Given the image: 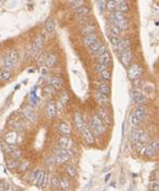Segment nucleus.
I'll return each mask as SVG.
<instances>
[{
    "instance_id": "0eeeda50",
    "label": "nucleus",
    "mask_w": 159,
    "mask_h": 191,
    "mask_svg": "<svg viewBox=\"0 0 159 191\" xmlns=\"http://www.w3.org/2000/svg\"><path fill=\"white\" fill-rule=\"evenodd\" d=\"M132 141H138L140 140L142 142L145 143L146 141V134L143 132L142 130H139V129H136L132 132Z\"/></svg>"
},
{
    "instance_id": "393cba45",
    "label": "nucleus",
    "mask_w": 159,
    "mask_h": 191,
    "mask_svg": "<svg viewBox=\"0 0 159 191\" xmlns=\"http://www.w3.org/2000/svg\"><path fill=\"white\" fill-rule=\"evenodd\" d=\"M95 39H97V36H95V34H92V33H91V34H87V35H85L84 38H83V44H84L86 47H89Z\"/></svg>"
},
{
    "instance_id": "473e14b6",
    "label": "nucleus",
    "mask_w": 159,
    "mask_h": 191,
    "mask_svg": "<svg viewBox=\"0 0 159 191\" xmlns=\"http://www.w3.org/2000/svg\"><path fill=\"white\" fill-rule=\"evenodd\" d=\"M66 172H67V174L70 176V177H74V176L77 175V170H75V168H74L73 166H71V164L67 166Z\"/></svg>"
},
{
    "instance_id": "58836bf2",
    "label": "nucleus",
    "mask_w": 159,
    "mask_h": 191,
    "mask_svg": "<svg viewBox=\"0 0 159 191\" xmlns=\"http://www.w3.org/2000/svg\"><path fill=\"white\" fill-rule=\"evenodd\" d=\"M106 51H107V48H106V46H103V45H102L100 48H99L98 50L95 51V54L97 56H100V55H102L103 53H105Z\"/></svg>"
},
{
    "instance_id": "8fccbe9b",
    "label": "nucleus",
    "mask_w": 159,
    "mask_h": 191,
    "mask_svg": "<svg viewBox=\"0 0 159 191\" xmlns=\"http://www.w3.org/2000/svg\"><path fill=\"white\" fill-rule=\"evenodd\" d=\"M112 1H115L118 5L121 4V3H123V2H125V0H112Z\"/></svg>"
},
{
    "instance_id": "de8ad7c7",
    "label": "nucleus",
    "mask_w": 159,
    "mask_h": 191,
    "mask_svg": "<svg viewBox=\"0 0 159 191\" xmlns=\"http://www.w3.org/2000/svg\"><path fill=\"white\" fill-rule=\"evenodd\" d=\"M151 189L152 190H157L159 191V184L158 183H153L151 185Z\"/></svg>"
},
{
    "instance_id": "6e6552de",
    "label": "nucleus",
    "mask_w": 159,
    "mask_h": 191,
    "mask_svg": "<svg viewBox=\"0 0 159 191\" xmlns=\"http://www.w3.org/2000/svg\"><path fill=\"white\" fill-rule=\"evenodd\" d=\"M98 117L103 121L104 124H111L112 119H111L110 115L105 111V108H100L98 111Z\"/></svg>"
},
{
    "instance_id": "4c0bfd02",
    "label": "nucleus",
    "mask_w": 159,
    "mask_h": 191,
    "mask_svg": "<svg viewBox=\"0 0 159 191\" xmlns=\"http://www.w3.org/2000/svg\"><path fill=\"white\" fill-rule=\"evenodd\" d=\"M134 142H135L134 146H135L136 151H137V152H141V151H142V149L144 148V142H142V141H140V140L134 141Z\"/></svg>"
},
{
    "instance_id": "c85d7f7f",
    "label": "nucleus",
    "mask_w": 159,
    "mask_h": 191,
    "mask_svg": "<svg viewBox=\"0 0 159 191\" xmlns=\"http://www.w3.org/2000/svg\"><path fill=\"white\" fill-rule=\"evenodd\" d=\"M74 12L77 16H86L89 13V10L86 6H79V8L74 9Z\"/></svg>"
},
{
    "instance_id": "49530a36",
    "label": "nucleus",
    "mask_w": 159,
    "mask_h": 191,
    "mask_svg": "<svg viewBox=\"0 0 159 191\" xmlns=\"http://www.w3.org/2000/svg\"><path fill=\"white\" fill-rule=\"evenodd\" d=\"M46 60H47V56H46L45 54H42V55H40L38 63H39L40 65H42V64H46Z\"/></svg>"
},
{
    "instance_id": "a211bd4d",
    "label": "nucleus",
    "mask_w": 159,
    "mask_h": 191,
    "mask_svg": "<svg viewBox=\"0 0 159 191\" xmlns=\"http://www.w3.org/2000/svg\"><path fill=\"white\" fill-rule=\"evenodd\" d=\"M132 98L134 101L138 104H144L146 102V98L143 95V93H141L139 90H134L132 93Z\"/></svg>"
},
{
    "instance_id": "20e7f679",
    "label": "nucleus",
    "mask_w": 159,
    "mask_h": 191,
    "mask_svg": "<svg viewBox=\"0 0 159 191\" xmlns=\"http://www.w3.org/2000/svg\"><path fill=\"white\" fill-rule=\"evenodd\" d=\"M128 78L130 80H136L140 77L142 73V67L139 64H132L128 68Z\"/></svg>"
},
{
    "instance_id": "b1692460",
    "label": "nucleus",
    "mask_w": 159,
    "mask_h": 191,
    "mask_svg": "<svg viewBox=\"0 0 159 191\" xmlns=\"http://www.w3.org/2000/svg\"><path fill=\"white\" fill-rule=\"evenodd\" d=\"M98 62L99 64H103V65H108L110 63V55L109 53L106 51L105 53H103L102 55L98 56Z\"/></svg>"
},
{
    "instance_id": "7c9ffc66",
    "label": "nucleus",
    "mask_w": 159,
    "mask_h": 191,
    "mask_svg": "<svg viewBox=\"0 0 159 191\" xmlns=\"http://www.w3.org/2000/svg\"><path fill=\"white\" fill-rule=\"evenodd\" d=\"M11 77H12V74L8 69H4V70L0 71V81H9Z\"/></svg>"
},
{
    "instance_id": "09e8293b",
    "label": "nucleus",
    "mask_w": 159,
    "mask_h": 191,
    "mask_svg": "<svg viewBox=\"0 0 159 191\" xmlns=\"http://www.w3.org/2000/svg\"><path fill=\"white\" fill-rule=\"evenodd\" d=\"M42 75H45V74H47L48 73V69H47V67H42Z\"/></svg>"
},
{
    "instance_id": "6ab92c4d",
    "label": "nucleus",
    "mask_w": 159,
    "mask_h": 191,
    "mask_svg": "<svg viewBox=\"0 0 159 191\" xmlns=\"http://www.w3.org/2000/svg\"><path fill=\"white\" fill-rule=\"evenodd\" d=\"M58 131H59V133L64 136H69L70 135V133H71L70 125H69L67 122H62L61 124L58 125Z\"/></svg>"
},
{
    "instance_id": "e433bc0d",
    "label": "nucleus",
    "mask_w": 159,
    "mask_h": 191,
    "mask_svg": "<svg viewBox=\"0 0 159 191\" xmlns=\"http://www.w3.org/2000/svg\"><path fill=\"white\" fill-rule=\"evenodd\" d=\"M109 38H110V42L114 46H117L120 42V40H121V39H120L119 35H115V34H111Z\"/></svg>"
},
{
    "instance_id": "f03ea898",
    "label": "nucleus",
    "mask_w": 159,
    "mask_h": 191,
    "mask_svg": "<svg viewBox=\"0 0 159 191\" xmlns=\"http://www.w3.org/2000/svg\"><path fill=\"white\" fill-rule=\"evenodd\" d=\"M55 152V157H54V160L57 164H65L67 160H69V158L71 157L72 153L69 151V149H63L59 146V149H55L54 150Z\"/></svg>"
},
{
    "instance_id": "39448f33",
    "label": "nucleus",
    "mask_w": 159,
    "mask_h": 191,
    "mask_svg": "<svg viewBox=\"0 0 159 191\" xmlns=\"http://www.w3.org/2000/svg\"><path fill=\"white\" fill-rule=\"evenodd\" d=\"M144 118V109L143 107H138L132 116V125H138Z\"/></svg>"
},
{
    "instance_id": "2f4dec72",
    "label": "nucleus",
    "mask_w": 159,
    "mask_h": 191,
    "mask_svg": "<svg viewBox=\"0 0 159 191\" xmlns=\"http://www.w3.org/2000/svg\"><path fill=\"white\" fill-rule=\"evenodd\" d=\"M93 31H95V27H93L92 24H86V26H84V28H83V30H82L83 34H85V35L91 34Z\"/></svg>"
},
{
    "instance_id": "f257e3e1",
    "label": "nucleus",
    "mask_w": 159,
    "mask_h": 191,
    "mask_svg": "<svg viewBox=\"0 0 159 191\" xmlns=\"http://www.w3.org/2000/svg\"><path fill=\"white\" fill-rule=\"evenodd\" d=\"M105 124L98 116H95L91 118V120H90V131L91 132L95 133L97 136H100L105 133Z\"/></svg>"
},
{
    "instance_id": "c756f323",
    "label": "nucleus",
    "mask_w": 159,
    "mask_h": 191,
    "mask_svg": "<svg viewBox=\"0 0 159 191\" xmlns=\"http://www.w3.org/2000/svg\"><path fill=\"white\" fill-rule=\"evenodd\" d=\"M69 100V95L67 93H64L63 95H62L61 99H59V101H58V108H62V107H64V106L66 105L67 102H68Z\"/></svg>"
},
{
    "instance_id": "dca6fc26",
    "label": "nucleus",
    "mask_w": 159,
    "mask_h": 191,
    "mask_svg": "<svg viewBox=\"0 0 159 191\" xmlns=\"http://www.w3.org/2000/svg\"><path fill=\"white\" fill-rule=\"evenodd\" d=\"M24 115L30 122H35L37 119L35 111L32 108H30V107H26V108H24Z\"/></svg>"
},
{
    "instance_id": "79ce46f5",
    "label": "nucleus",
    "mask_w": 159,
    "mask_h": 191,
    "mask_svg": "<svg viewBox=\"0 0 159 191\" xmlns=\"http://www.w3.org/2000/svg\"><path fill=\"white\" fill-rule=\"evenodd\" d=\"M106 6H107V9H108V10L114 11L115 9H116L117 6H118V4H117V3L115 2V1H112V0H109L108 2H107V5H106Z\"/></svg>"
},
{
    "instance_id": "603ef678",
    "label": "nucleus",
    "mask_w": 159,
    "mask_h": 191,
    "mask_svg": "<svg viewBox=\"0 0 159 191\" xmlns=\"http://www.w3.org/2000/svg\"><path fill=\"white\" fill-rule=\"evenodd\" d=\"M67 1L71 3H75V2H79V1H83V0H67Z\"/></svg>"
},
{
    "instance_id": "a878e982",
    "label": "nucleus",
    "mask_w": 159,
    "mask_h": 191,
    "mask_svg": "<svg viewBox=\"0 0 159 191\" xmlns=\"http://www.w3.org/2000/svg\"><path fill=\"white\" fill-rule=\"evenodd\" d=\"M58 187L62 190H69L70 189V183H69V180L67 178L61 177L58 178Z\"/></svg>"
},
{
    "instance_id": "c03bdc74",
    "label": "nucleus",
    "mask_w": 159,
    "mask_h": 191,
    "mask_svg": "<svg viewBox=\"0 0 159 191\" xmlns=\"http://www.w3.org/2000/svg\"><path fill=\"white\" fill-rule=\"evenodd\" d=\"M111 31H112V34H115V35H120V33H121V30L114 24L111 26Z\"/></svg>"
},
{
    "instance_id": "7ed1b4c3",
    "label": "nucleus",
    "mask_w": 159,
    "mask_h": 191,
    "mask_svg": "<svg viewBox=\"0 0 159 191\" xmlns=\"http://www.w3.org/2000/svg\"><path fill=\"white\" fill-rule=\"evenodd\" d=\"M17 62H18V52L16 50H11L3 61V67L8 70H11L16 66Z\"/></svg>"
},
{
    "instance_id": "ea45409f",
    "label": "nucleus",
    "mask_w": 159,
    "mask_h": 191,
    "mask_svg": "<svg viewBox=\"0 0 159 191\" xmlns=\"http://www.w3.org/2000/svg\"><path fill=\"white\" fill-rule=\"evenodd\" d=\"M39 172H40V170H38V169L34 170V171L32 172V174H31V182L33 184H35V182H36V178H37V176H38V174H39Z\"/></svg>"
},
{
    "instance_id": "9d476101",
    "label": "nucleus",
    "mask_w": 159,
    "mask_h": 191,
    "mask_svg": "<svg viewBox=\"0 0 159 191\" xmlns=\"http://www.w3.org/2000/svg\"><path fill=\"white\" fill-rule=\"evenodd\" d=\"M81 133H82L85 142L87 143V144H92V143L95 142V138H93L92 132L90 131V129H88L87 126H85Z\"/></svg>"
},
{
    "instance_id": "c9c22d12",
    "label": "nucleus",
    "mask_w": 159,
    "mask_h": 191,
    "mask_svg": "<svg viewBox=\"0 0 159 191\" xmlns=\"http://www.w3.org/2000/svg\"><path fill=\"white\" fill-rule=\"evenodd\" d=\"M101 77H102L103 80H105V81H108V80H110V78H111V72L109 71L108 69H106V70L101 72Z\"/></svg>"
},
{
    "instance_id": "aec40b11",
    "label": "nucleus",
    "mask_w": 159,
    "mask_h": 191,
    "mask_svg": "<svg viewBox=\"0 0 159 191\" xmlns=\"http://www.w3.org/2000/svg\"><path fill=\"white\" fill-rule=\"evenodd\" d=\"M130 42L128 39H123V40H120V42L118 45L116 46L117 50L120 51V52H123V51L130 49Z\"/></svg>"
},
{
    "instance_id": "1a4fd4ad",
    "label": "nucleus",
    "mask_w": 159,
    "mask_h": 191,
    "mask_svg": "<svg viewBox=\"0 0 159 191\" xmlns=\"http://www.w3.org/2000/svg\"><path fill=\"white\" fill-rule=\"evenodd\" d=\"M120 58H121V62L124 66H130V62H132V50H130V49H127V50L121 52V57Z\"/></svg>"
},
{
    "instance_id": "3c124183",
    "label": "nucleus",
    "mask_w": 159,
    "mask_h": 191,
    "mask_svg": "<svg viewBox=\"0 0 159 191\" xmlns=\"http://www.w3.org/2000/svg\"><path fill=\"white\" fill-rule=\"evenodd\" d=\"M4 184L2 183V182H1V180H0V191L1 190H4Z\"/></svg>"
},
{
    "instance_id": "864d4df0",
    "label": "nucleus",
    "mask_w": 159,
    "mask_h": 191,
    "mask_svg": "<svg viewBox=\"0 0 159 191\" xmlns=\"http://www.w3.org/2000/svg\"><path fill=\"white\" fill-rule=\"evenodd\" d=\"M158 153H159V150H158Z\"/></svg>"
},
{
    "instance_id": "5701e85b",
    "label": "nucleus",
    "mask_w": 159,
    "mask_h": 191,
    "mask_svg": "<svg viewBox=\"0 0 159 191\" xmlns=\"http://www.w3.org/2000/svg\"><path fill=\"white\" fill-rule=\"evenodd\" d=\"M45 29L48 33L54 32V30H55V21L53 20L52 18H48L45 24Z\"/></svg>"
},
{
    "instance_id": "37998d69",
    "label": "nucleus",
    "mask_w": 159,
    "mask_h": 191,
    "mask_svg": "<svg viewBox=\"0 0 159 191\" xmlns=\"http://www.w3.org/2000/svg\"><path fill=\"white\" fill-rule=\"evenodd\" d=\"M118 6H119L120 12H122V13H126L127 11H128V6H127L126 2L121 3V4H119V5H118Z\"/></svg>"
},
{
    "instance_id": "f3484780",
    "label": "nucleus",
    "mask_w": 159,
    "mask_h": 191,
    "mask_svg": "<svg viewBox=\"0 0 159 191\" xmlns=\"http://www.w3.org/2000/svg\"><path fill=\"white\" fill-rule=\"evenodd\" d=\"M74 123H75V126H77V129L80 132H82L83 129L86 126L80 113H75V115H74Z\"/></svg>"
},
{
    "instance_id": "cd10ccee",
    "label": "nucleus",
    "mask_w": 159,
    "mask_h": 191,
    "mask_svg": "<svg viewBox=\"0 0 159 191\" xmlns=\"http://www.w3.org/2000/svg\"><path fill=\"white\" fill-rule=\"evenodd\" d=\"M17 139V136H16V133H8L6 136H5V142L9 143V144H14Z\"/></svg>"
},
{
    "instance_id": "4468645a",
    "label": "nucleus",
    "mask_w": 159,
    "mask_h": 191,
    "mask_svg": "<svg viewBox=\"0 0 159 191\" xmlns=\"http://www.w3.org/2000/svg\"><path fill=\"white\" fill-rule=\"evenodd\" d=\"M62 85H63V80H62V78L59 77V75H54V77L51 78V80H50V86L54 90L61 89Z\"/></svg>"
},
{
    "instance_id": "bb28decb",
    "label": "nucleus",
    "mask_w": 159,
    "mask_h": 191,
    "mask_svg": "<svg viewBox=\"0 0 159 191\" xmlns=\"http://www.w3.org/2000/svg\"><path fill=\"white\" fill-rule=\"evenodd\" d=\"M56 63H57V57H56L55 54H53V53H51V54H49V55L47 56V60H46V64H47V66H48V67H53Z\"/></svg>"
},
{
    "instance_id": "4be33fe9",
    "label": "nucleus",
    "mask_w": 159,
    "mask_h": 191,
    "mask_svg": "<svg viewBox=\"0 0 159 191\" xmlns=\"http://www.w3.org/2000/svg\"><path fill=\"white\" fill-rule=\"evenodd\" d=\"M112 24H116L121 31H124L128 28V21L126 19H120V20H112Z\"/></svg>"
},
{
    "instance_id": "412c9836",
    "label": "nucleus",
    "mask_w": 159,
    "mask_h": 191,
    "mask_svg": "<svg viewBox=\"0 0 159 191\" xmlns=\"http://www.w3.org/2000/svg\"><path fill=\"white\" fill-rule=\"evenodd\" d=\"M98 91L104 93L106 95H109L110 93V87H109L108 84H106L105 82L103 83H98Z\"/></svg>"
},
{
    "instance_id": "f704fd0d",
    "label": "nucleus",
    "mask_w": 159,
    "mask_h": 191,
    "mask_svg": "<svg viewBox=\"0 0 159 191\" xmlns=\"http://www.w3.org/2000/svg\"><path fill=\"white\" fill-rule=\"evenodd\" d=\"M19 167V162L17 159H13V160H10L8 162V168L9 169H16V168Z\"/></svg>"
},
{
    "instance_id": "423d86ee",
    "label": "nucleus",
    "mask_w": 159,
    "mask_h": 191,
    "mask_svg": "<svg viewBox=\"0 0 159 191\" xmlns=\"http://www.w3.org/2000/svg\"><path fill=\"white\" fill-rule=\"evenodd\" d=\"M158 150H159V140H155L150 143L145 148V155L148 157H152L158 152Z\"/></svg>"
},
{
    "instance_id": "2eb2a0df",
    "label": "nucleus",
    "mask_w": 159,
    "mask_h": 191,
    "mask_svg": "<svg viewBox=\"0 0 159 191\" xmlns=\"http://www.w3.org/2000/svg\"><path fill=\"white\" fill-rule=\"evenodd\" d=\"M58 144L63 149H70L72 146V140L68 136H62L58 139Z\"/></svg>"
},
{
    "instance_id": "72a5a7b5",
    "label": "nucleus",
    "mask_w": 159,
    "mask_h": 191,
    "mask_svg": "<svg viewBox=\"0 0 159 191\" xmlns=\"http://www.w3.org/2000/svg\"><path fill=\"white\" fill-rule=\"evenodd\" d=\"M101 42H100V40H98V39H95V42H92V44H91V45L89 46V49H90V51H91V52H93L95 53V51L98 50L99 48L101 47Z\"/></svg>"
},
{
    "instance_id": "ddd939ff",
    "label": "nucleus",
    "mask_w": 159,
    "mask_h": 191,
    "mask_svg": "<svg viewBox=\"0 0 159 191\" xmlns=\"http://www.w3.org/2000/svg\"><path fill=\"white\" fill-rule=\"evenodd\" d=\"M95 99L98 101V103L100 104L101 106H107L109 105V99H108V95H104V93H100V91H97L95 93Z\"/></svg>"
},
{
    "instance_id": "a19ab883",
    "label": "nucleus",
    "mask_w": 159,
    "mask_h": 191,
    "mask_svg": "<svg viewBox=\"0 0 159 191\" xmlns=\"http://www.w3.org/2000/svg\"><path fill=\"white\" fill-rule=\"evenodd\" d=\"M95 71H98V72H100V73H101L102 71H104V70H106V69H107V65L98 64V65H95Z\"/></svg>"
},
{
    "instance_id": "a18cd8bd",
    "label": "nucleus",
    "mask_w": 159,
    "mask_h": 191,
    "mask_svg": "<svg viewBox=\"0 0 159 191\" xmlns=\"http://www.w3.org/2000/svg\"><path fill=\"white\" fill-rule=\"evenodd\" d=\"M106 5H107V2H106L105 0H99V6L101 8V10L105 9Z\"/></svg>"
},
{
    "instance_id": "f8f14e48",
    "label": "nucleus",
    "mask_w": 159,
    "mask_h": 191,
    "mask_svg": "<svg viewBox=\"0 0 159 191\" xmlns=\"http://www.w3.org/2000/svg\"><path fill=\"white\" fill-rule=\"evenodd\" d=\"M42 45H44V36L42 35H38L34 39L33 42V46H32V50L34 53H38L42 50Z\"/></svg>"
},
{
    "instance_id": "9b49d317",
    "label": "nucleus",
    "mask_w": 159,
    "mask_h": 191,
    "mask_svg": "<svg viewBox=\"0 0 159 191\" xmlns=\"http://www.w3.org/2000/svg\"><path fill=\"white\" fill-rule=\"evenodd\" d=\"M56 113H57V107L52 101L48 102L47 107H46V115H47L48 118H53V117L56 116Z\"/></svg>"
}]
</instances>
